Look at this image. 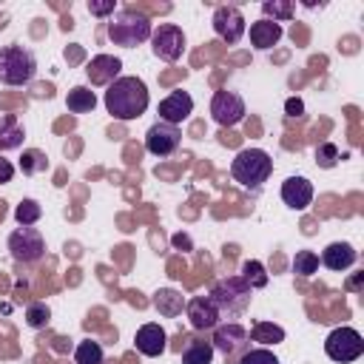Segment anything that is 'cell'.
<instances>
[{"label": "cell", "instance_id": "cell-26", "mask_svg": "<svg viewBox=\"0 0 364 364\" xmlns=\"http://www.w3.org/2000/svg\"><path fill=\"white\" fill-rule=\"evenodd\" d=\"M262 14H264V20H273V23L282 26L296 14V6L290 0H264L262 3Z\"/></svg>", "mask_w": 364, "mask_h": 364}, {"label": "cell", "instance_id": "cell-29", "mask_svg": "<svg viewBox=\"0 0 364 364\" xmlns=\"http://www.w3.org/2000/svg\"><path fill=\"white\" fill-rule=\"evenodd\" d=\"M40 216H43V208H40L37 199H23V202L14 208V219H17L20 228H31V225H37Z\"/></svg>", "mask_w": 364, "mask_h": 364}, {"label": "cell", "instance_id": "cell-4", "mask_svg": "<svg viewBox=\"0 0 364 364\" xmlns=\"http://www.w3.org/2000/svg\"><path fill=\"white\" fill-rule=\"evenodd\" d=\"M208 299L216 304L219 316L236 318V316H242L250 307L253 290L242 282V276H225V279H216L213 282V287L208 290Z\"/></svg>", "mask_w": 364, "mask_h": 364}, {"label": "cell", "instance_id": "cell-5", "mask_svg": "<svg viewBox=\"0 0 364 364\" xmlns=\"http://www.w3.org/2000/svg\"><path fill=\"white\" fill-rule=\"evenodd\" d=\"M37 74V57L31 48L11 43L0 48V82L3 85H28Z\"/></svg>", "mask_w": 364, "mask_h": 364}, {"label": "cell", "instance_id": "cell-14", "mask_svg": "<svg viewBox=\"0 0 364 364\" xmlns=\"http://www.w3.org/2000/svg\"><path fill=\"white\" fill-rule=\"evenodd\" d=\"M185 313H188V321L193 330H213L219 324V310L216 304L208 299V296H193L185 301Z\"/></svg>", "mask_w": 364, "mask_h": 364}, {"label": "cell", "instance_id": "cell-2", "mask_svg": "<svg viewBox=\"0 0 364 364\" xmlns=\"http://www.w3.org/2000/svg\"><path fill=\"white\" fill-rule=\"evenodd\" d=\"M151 34H154V26H151L148 14H142V11L131 9V6L119 9V11L108 20V40H111L114 46L136 48V46H142L145 40H151Z\"/></svg>", "mask_w": 364, "mask_h": 364}, {"label": "cell", "instance_id": "cell-28", "mask_svg": "<svg viewBox=\"0 0 364 364\" xmlns=\"http://www.w3.org/2000/svg\"><path fill=\"white\" fill-rule=\"evenodd\" d=\"M20 171H23L26 176L43 173V171H48V156H46L43 151H37V148H28V151H23V156H20Z\"/></svg>", "mask_w": 364, "mask_h": 364}, {"label": "cell", "instance_id": "cell-19", "mask_svg": "<svg viewBox=\"0 0 364 364\" xmlns=\"http://www.w3.org/2000/svg\"><path fill=\"white\" fill-rule=\"evenodd\" d=\"M250 46L256 48V51H267V48H273L279 40H282V26L279 23H273V20H256V23H250Z\"/></svg>", "mask_w": 364, "mask_h": 364}, {"label": "cell", "instance_id": "cell-7", "mask_svg": "<svg viewBox=\"0 0 364 364\" xmlns=\"http://www.w3.org/2000/svg\"><path fill=\"white\" fill-rule=\"evenodd\" d=\"M324 353L330 361H338V364H350L355 358L364 355V338L358 330L353 327H336L327 338H324Z\"/></svg>", "mask_w": 364, "mask_h": 364}, {"label": "cell", "instance_id": "cell-13", "mask_svg": "<svg viewBox=\"0 0 364 364\" xmlns=\"http://www.w3.org/2000/svg\"><path fill=\"white\" fill-rule=\"evenodd\" d=\"M193 114V97L188 91H171L162 102H159V119L168 125H182L188 117Z\"/></svg>", "mask_w": 364, "mask_h": 364}, {"label": "cell", "instance_id": "cell-15", "mask_svg": "<svg viewBox=\"0 0 364 364\" xmlns=\"http://www.w3.org/2000/svg\"><path fill=\"white\" fill-rule=\"evenodd\" d=\"M119 68H122V60L119 57H111V54H97L88 60L85 65V77L91 85H111L117 77H119Z\"/></svg>", "mask_w": 364, "mask_h": 364}, {"label": "cell", "instance_id": "cell-24", "mask_svg": "<svg viewBox=\"0 0 364 364\" xmlns=\"http://www.w3.org/2000/svg\"><path fill=\"white\" fill-rule=\"evenodd\" d=\"M213 344L210 341H199V338H191L188 347L182 350V364H213Z\"/></svg>", "mask_w": 364, "mask_h": 364}, {"label": "cell", "instance_id": "cell-17", "mask_svg": "<svg viewBox=\"0 0 364 364\" xmlns=\"http://www.w3.org/2000/svg\"><path fill=\"white\" fill-rule=\"evenodd\" d=\"M134 344H136V350H139L142 355L156 358V355H162V353L168 350V333H165L159 324L148 321V324H142V327L136 330Z\"/></svg>", "mask_w": 364, "mask_h": 364}, {"label": "cell", "instance_id": "cell-20", "mask_svg": "<svg viewBox=\"0 0 364 364\" xmlns=\"http://www.w3.org/2000/svg\"><path fill=\"white\" fill-rule=\"evenodd\" d=\"M151 307H154L159 316H165V318H176V316H182V310H185V299H182V293L173 290V287H159V290L151 296Z\"/></svg>", "mask_w": 364, "mask_h": 364}, {"label": "cell", "instance_id": "cell-8", "mask_svg": "<svg viewBox=\"0 0 364 364\" xmlns=\"http://www.w3.org/2000/svg\"><path fill=\"white\" fill-rule=\"evenodd\" d=\"M9 253L20 264H34L46 256V239L37 228H17L9 233Z\"/></svg>", "mask_w": 364, "mask_h": 364}, {"label": "cell", "instance_id": "cell-25", "mask_svg": "<svg viewBox=\"0 0 364 364\" xmlns=\"http://www.w3.org/2000/svg\"><path fill=\"white\" fill-rule=\"evenodd\" d=\"M242 282L250 287V290H262V287H267V282H270V276H267V270H264V264L262 262H256V259H247V262H242Z\"/></svg>", "mask_w": 364, "mask_h": 364}, {"label": "cell", "instance_id": "cell-22", "mask_svg": "<svg viewBox=\"0 0 364 364\" xmlns=\"http://www.w3.org/2000/svg\"><path fill=\"white\" fill-rule=\"evenodd\" d=\"M250 341H256L259 347H270V344H282L284 341V327H279V324H273V321H253V327H250Z\"/></svg>", "mask_w": 364, "mask_h": 364}, {"label": "cell", "instance_id": "cell-18", "mask_svg": "<svg viewBox=\"0 0 364 364\" xmlns=\"http://www.w3.org/2000/svg\"><path fill=\"white\" fill-rule=\"evenodd\" d=\"M355 259H358V253H355V247H353L350 242H330V245L321 250V264L330 267V270H336V273L353 267Z\"/></svg>", "mask_w": 364, "mask_h": 364}, {"label": "cell", "instance_id": "cell-3", "mask_svg": "<svg viewBox=\"0 0 364 364\" xmlns=\"http://www.w3.org/2000/svg\"><path fill=\"white\" fill-rule=\"evenodd\" d=\"M273 173V159L262 148H245L230 162V176L247 191H259Z\"/></svg>", "mask_w": 364, "mask_h": 364}, {"label": "cell", "instance_id": "cell-31", "mask_svg": "<svg viewBox=\"0 0 364 364\" xmlns=\"http://www.w3.org/2000/svg\"><path fill=\"white\" fill-rule=\"evenodd\" d=\"M318 270V256L313 250H299L293 256V273L296 276H313Z\"/></svg>", "mask_w": 364, "mask_h": 364}, {"label": "cell", "instance_id": "cell-27", "mask_svg": "<svg viewBox=\"0 0 364 364\" xmlns=\"http://www.w3.org/2000/svg\"><path fill=\"white\" fill-rule=\"evenodd\" d=\"M102 358H105L102 344H100V341H94V338L80 341V344H77V350H74V361H77V364H102Z\"/></svg>", "mask_w": 364, "mask_h": 364}, {"label": "cell", "instance_id": "cell-33", "mask_svg": "<svg viewBox=\"0 0 364 364\" xmlns=\"http://www.w3.org/2000/svg\"><path fill=\"white\" fill-rule=\"evenodd\" d=\"M239 364H279V358L267 347H253V350H245L242 353Z\"/></svg>", "mask_w": 364, "mask_h": 364}, {"label": "cell", "instance_id": "cell-16", "mask_svg": "<svg viewBox=\"0 0 364 364\" xmlns=\"http://www.w3.org/2000/svg\"><path fill=\"white\" fill-rule=\"evenodd\" d=\"M282 202L290 210H307L313 202V185L304 176H287L282 182Z\"/></svg>", "mask_w": 364, "mask_h": 364}, {"label": "cell", "instance_id": "cell-6", "mask_svg": "<svg viewBox=\"0 0 364 364\" xmlns=\"http://www.w3.org/2000/svg\"><path fill=\"white\" fill-rule=\"evenodd\" d=\"M247 341H250V336H247V330H245L239 321L216 324V327H213V338H210L213 350H216L228 364H239L242 353L247 350Z\"/></svg>", "mask_w": 364, "mask_h": 364}, {"label": "cell", "instance_id": "cell-37", "mask_svg": "<svg viewBox=\"0 0 364 364\" xmlns=\"http://www.w3.org/2000/svg\"><path fill=\"white\" fill-rule=\"evenodd\" d=\"M361 279H364V273H355V276L347 282V290H361Z\"/></svg>", "mask_w": 364, "mask_h": 364}, {"label": "cell", "instance_id": "cell-36", "mask_svg": "<svg viewBox=\"0 0 364 364\" xmlns=\"http://www.w3.org/2000/svg\"><path fill=\"white\" fill-rule=\"evenodd\" d=\"M11 176H14V165H11L9 159H3V156H0V185L11 182Z\"/></svg>", "mask_w": 364, "mask_h": 364}, {"label": "cell", "instance_id": "cell-9", "mask_svg": "<svg viewBox=\"0 0 364 364\" xmlns=\"http://www.w3.org/2000/svg\"><path fill=\"white\" fill-rule=\"evenodd\" d=\"M151 51L165 63H176L185 54V31L176 23H162L151 34Z\"/></svg>", "mask_w": 364, "mask_h": 364}, {"label": "cell", "instance_id": "cell-34", "mask_svg": "<svg viewBox=\"0 0 364 364\" xmlns=\"http://www.w3.org/2000/svg\"><path fill=\"white\" fill-rule=\"evenodd\" d=\"M88 11L94 17H108V14L117 11V3L114 0H88Z\"/></svg>", "mask_w": 364, "mask_h": 364}, {"label": "cell", "instance_id": "cell-32", "mask_svg": "<svg viewBox=\"0 0 364 364\" xmlns=\"http://www.w3.org/2000/svg\"><path fill=\"white\" fill-rule=\"evenodd\" d=\"M338 159H341L338 145H333V142H321V145L316 148V165H318V168L330 171V168H336V165H338Z\"/></svg>", "mask_w": 364, "mask_h": 364}, {"label": "cell", "instance_id": "cell-1", "mask_svg": "<svg viewBox=\"0 0 364 364\" xmlns=\"http://www.w3.org/2000/svg\"><path fill=\"white\" fill-rule=\"evenodd\" d=\"M148 85L139 77H117L105 91V108L114 119L131 122L148 111Z\"/></svg>", "mask_w": 364, "mask_h": 364}, {"label": "cell", "instance_id": "cell-30", "mask_svg": "<svg viewBox=\"0 0 364 364\" xmlns=\"http://www.w3.org/2000/svg\"><path fill=\"white\" fill-rule=\"evenodd\" d=\"M48 321H51V310H48L46 301H31V304L26 307V324H28L31 330L46 327Z\"/></svg>", "mask_w": 364, "mask_h": 364}, {"label": "cell", "instance_id": "cell-11", "mask_svg": "<svg viewBox=\"0 0 364 364\" xmlns=\"http://www.w3.org/2000/svg\"><path fill=\"white\" fill-rule=\"evenodd\" d=\"M210 26H213L216 37L225 40V43H230V46L239 43V40L245 37V31H247L245 14H242L236 6H216L213 17H210Z\"/></svg>", "mask_w": 364, "mask_h": 364}, {"label": "cell", "instance_id": "cell-10", "mask_svg": "<svg viewBox=\"0 0 364 364\" xmlns=\"http://www.w3.org/2000/svg\"><path fill=\"white\" fill-rule=\"evenodd\" d=\"M247 108H245V100L236 94V91H216L213 100H210V117L216 125L222 128H233L245 119Z\"/></svg>", "mask_w": 364, "mask_h": 364}, {"label": "cell", "instance_id": "cell-23", "mask_svg": "<svg viewBox=\"0 0 364 364\" xmlns=\"http://www.w3.org/2000/svg\"><path fill=\"white\" fill-rule=\"evenodd\" d=\"M97 105V94L88 88V85H74L65 97V108L71 114H91Z\"/></svg>", "mask_w": 364, "mask_h": 364}, {"label": "cell", "instance_id": "cell-21", "mask_svg": "<svg viewBox=\"0 0 364 364\" xmlns=\"http://www.w3.org/2000/svg\"><path fill=\"white\" fill-rule=\"evenodd\" d=\"M26 139V131L14 114H0V151H14Z\"/></svg>", "mask_w": 364, "mask_h": 364}, {"label": "cell", "instance_id": "cell-35", "mask_svg": "<svg viewBox=\"0 0 364 364\" xmlns=\"http://www.w3.org/2000/svg\"><path fill=\"white\" fill-rule=\"evenodd\" d=\"M284 114H287V117H301V114H304V102H301L299 97H290V100L284 102Z\"/></svg>", "mask_w": 364, "mask_h": 364}, {"label": "cell", "instance_id": "cell-12", "mask_svg": "<svg viewBox=\"0 0 364 364\" xmlns=\"http://www.w3.org/2000/svg\"><path fill=\"white\" fill-rule=\"evenodd\" d=\"M182 142V131L176 125H168V122H154L145 134V151L154 154V156H171Z\"/></svg>", "mask_w": 364, "mask_h": 364}]
</instances>
